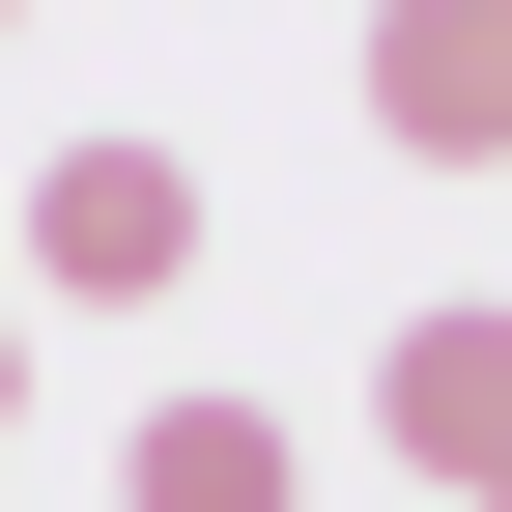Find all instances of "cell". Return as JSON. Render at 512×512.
Instances as JSON below:
<instances>
[{
	"label": "cell",
	"mask_w": 512,
	"mask_h": 512,
	"mask_svg": "<svg viewBox=\"0 0 512 512\" xmlns=\"http://www.w3.org/2000/svg\"><path fill=\"white\" fill-rule=\"evenodd\" d=\"M370 456H427L456 512H512V313H399L370 342Z\"/></svg>",
	"instance_id": "7a4b0ae2"
},
{
	"label": "cell",
	"mask_w": 512,
	"mask_h": 512,
	"mask_svg": "<svg viewBox=\"0 0 512 512\" xmlns=\"http://www.w3.org/2000/svg\"><path fill=\"white\" fill-rule=\"evenodd\" d=\"M0 399H29V342H0Z\"/></svg>",
	"instance_id": "5b68a950"
},
{
	"label": "cell",
	"mask_w": 512,
	"mask_h": 512,
	"mask_svg": "<svg viewBox=\"0 0 512 512\" xmlns=\"http://www.w3.org/2000/svg\"><path fill=\"white\" fill-rule=\"evenodd\" d=\"M29 285L57 313H171V285H200V171H171V143H57L29 171Z\"/></svg>",
	"instance_id": "6da1fadb"
},
{
	"label": "cell",
	"mask_w": 512,
	"mask_h": 512,
	"mask_svg": "<svg viewBox=\"0 0 512 512\" xmlns=\"http://www.w3.org/2000/svg\"><path fill=\"white\" fill-rule=\"evenodd\" d=\"M370 143L512 171V0H370Z\"/></svg>",
	"instance_id": "3957f363"
},
{
	"label": "cell",
	"mask_w": 512,
	"mask_h": 512,
	"mask_svg": "<svg viewBox=\"0 0 512 512\" xmlns=\"http://www.w3.org/2000/svg\"><path fill=\"white\" fill-rule=\"evenodd\" d=\"M114 512H313V456H285V399H143L114 427Z\"/></svg>",
	"instance_id": "277c9868"
}]
</instances>
